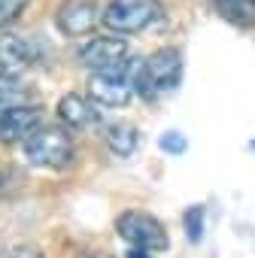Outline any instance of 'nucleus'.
<instances>
[{"label": "nucleus", "instance_id": "nucleus-1", "mask_svg": "<svg viewBox=\"0 0 255 258\" xmlns=\"http://www.w3.org/2000/svg\"><path fill=\"white\" fill-rule=\"evenodd\" d=\"M179 82H182V55L173 46L152 52L134 76V88L143 94V100H155L167 91H176Z\"/></svg>", "mask_w": 255, "mask_h": 258}, {"label": "nucleus", "instance_id": "nucleus-2", "mask_svg": "<svg viewBox=\"0 0 255 258\" xmlns=\"http://www.w3.org/2000/svg\"><path fill=\"white\" fill-rule=\"evenodd\" d=\"M161 13H164L161 0H109L100 13V22L112 34L131 37V34H140L149 25H155L161 19Z\"/></svg>", "mask_w": 255, "mask_h": 258}, {"label": "nucleus", "instance_id": "nucleus-3", "mask_svg": "<svg viewBox=\"0 0 255 258\" xmlns=\"http://www.w3.org/2000/svg\"><path fill=\"white\" fill-rule=\"evenodd\" d=\"M25 158L34 167L61 170L73 161V140L61 127H37L25 140Z\"/></svg>", "mask_w": 255, "mask_h": 258}, {"label": "nucleus", "instance_id": "nucleus-4", "mask_svg": "<svg viewBox=\"0 0 255 258\" xmlns=\"http://www.w3.org/2000/svg\"><path fill=\"white\" fill-rule=\"evenodd\" d=\"M115 231L118 237L128 243V246H137V249H149V252H164L170 246V237H167V228L149 216V213H140V210H128L115 219Z\"/></svg>", "mask_w": 255, "mask_h": 258}, {"label": "nucleus", "instance_id": "nucleus-5", "mask_svg": "<svg viewBox=\"0 0 255 258\" xmlns=\"http://www.w3.org/2000/svg\"><path fill=\"white\" fill-rule=\"evenodd\" d=\"M128 49L124 40L118 37H94L79 49V64L91 73H118L128 70Z\"/></svg>", "mask_w": 255, "mask_h": 258}, {"label": "nucleus", "instance_id": "nucleus-6", "mask_svg": "<svg viewBox=\"0 0 255 258\" xmlns=\"http://www.w3.org/2000/svg\"><path fill=\"white\" fill-rule=\"evenodd\" d=\"M134 91H137L134 79L124 76V70H118V73H91V79H88V94L100 106H109V109L128 106Z\"/></svg>", "mask_w": 255, "mask_h": 258}, {"label": "nucleus", "instance_id": "nucleus-7", "mask_svg": "<svg viewBox=\"0 0 255 258\" xmlns=\"http://www.w3.org/2000/svg\"><path fill=\"white\" fill-rule=\"evenodd\" d=\"M37 127H43V109L22 103V106H10L0 112V140L4 143H25Z\"/></svg>", "mask_w": 255, "mask_h": 258}, {"label": "nucleus", "instance_id": "nucleus-8", "mask_svg": "<svg viewBox=\"0 0 255 258\" xmlns=\"http://www.w3.org/2000/svg\"><path fill=\"white\" fill-rule=\"evenodd\" d=\"M100 22V10L91 0H64L55 13V25L64 37H82Z\"/></svg>", "mask_w": 255, "mask_h": 258}, {"label": "nucleus", "instance_id": "nucleus-9", "mask_svg": "<svg viewBox=\"0 0 255 258\" xmlns=\"http://www.w3.org/2000/svg\"><path fill=\"white\" fill-rule=\"evenodd\" d=\"M58 118L70 127V131H85L97 121V109L88 103V97H82L79 91H70L58 100Z\"/></svg>", "mask_w": 255, "mask_h": 258}, {"label": "nucleus", "instance_id": "nucleus-10", "mask_svg": "<svg viewBox=\"0 0 255 258\" xmlns=\"http://www.w3.org/2000/svg\"><path fill=\"white\" fill-rule=\"evenodd\" d=\"M34 55L28 49V43L16 34H4L0 37V73L7 76H22L31 67Z\"/></svg>", "mask_w": 255, "mask_h": 258}, {"label": "nucleus", "instance_id": "nucleus-11", "mask_svg": "<svg viewBox=\"0 0 255 258\" xmlns=\"http://www.w3.org/2000/svg\"><path fill=\"white\" fill-rule=\"evenodd\" d=\"M103 140H106V146H109V152L112 155H118V158H128L134 149H137V127L131 124V121H112L106 131H103Z\"/></svg>", "mask_w": 255, "mask_h": 258}, {"label": "nucleus", "instance_id": "nucleus-12", "mask_svg": "<svg viewBox=\"0 0 255 258\" xmlns=\"http://www.w3.org/2000/svg\"><path fill=\"white\" fill-rule=\"evenodd\" d=\"M216 13L237 25V28H252L255 25V0H213Z\"/></svg>", "mask_w": 255, "mask_h": 258}, {"label": "nucleus", "instance_id": "nucleus-13", "mask_svg": "<svg viewBox=\"0 0 255 258\" xmlns=\"http://www.w3.org/2000/svg\"><path fill=\"white\" fill-rule=\"evenodd\" d=\"M28 100H31V91H28V85L19 76L0 73V112L10 109V106H22Z\"/></svg>", "mask_w": 255, "mask_h": 258}, {"label": "nucleus", "instance_id": "nucleus-14", "mask_svg": "<svg viewBox=\"0 0 255 258\" xmlns=\"http://www.w3.org/2000/svg\"><path fill=\"white\" fill-rule=\"evenodd\" d=\"M204 207H188L185 213H182V228H185V237H188V243H201L204 240Z\"/></svg>", "mask_w": 255, "mask_h": 258}, {"label": "nucleus", "instance_id": "nucleus-15", "mask_svg": "<svg viewBox=\"0 0 255 258\" xmlns=\"http://www.w3.org/2000/svg\"><path fill=\"white\" fill-rule=\"evenodd\" d=\"M28 4H31V0H0V28L13 25V22L25 13Z\"/></svg>", "mask_w": 255, "mask_h": 258}, {"label": "nucleus", "instance_id": "nucleus-16", "mask_svg": "<svg viewBox=\"0 0 255 258\" xmlns=\"http://www.w3.org/2000/svg\"><path fill=\"white\" fill-rule=\"evenodd\" d=\"M158 146H161V152H167V155H182V152L188 149V140H185L179 131H167V134L158 137Z\"/></svg>", "mask_w": 255, "mask_h": 258}, {"label": "nucleus", "instance_id": "nucleus-17", "mask_svg": "<svg viewBox=\"0 0 255 258\" xmlns=\"http://www.w3.org/2000/svg\"><path fill=\"white\" fill-rule=\"evenodd\" d=\"M0 258H46V255H43V249H37L31 243H16L0 252Z\"/></svg>", "mask_w": 255, "mask_h": 258}, {"label": "nucleus", "instance_id": "nucleus-18", "mask_svg": "<svg viewBox=\"0 0 255 258\" xmlns=\"http://www.w3.org/2000/svg\"><path fill=\"white\" fill-rule=\"evenodd\" d=\"M124 258H152V252H149V249H137V246H131Z\"/></svg>", "mask_w": 255, "mask_h": 258}, {"label": "nucleus", "instance_id": "nucleus-19", "mask_svg": "<svg viewBox=\"0 0 255 258\" xmlns=\"http://www.w3.org/2000/svg\"><path fill=\"white\" fill-rule=\"evenodd\" d=\"M85 258H109V255H100V252H94V255H85Z\"/></svg>", "mask_w": 255, "mask_h": 258}, {"label": "nucleus", "instance_id": "nucleus-20", "mask_svg": "<svg viewBox=\"0 0 255 258\" xmlns=\"http://www.w3.org/2000/svg\"><path fill=\"white\" fill-rule=\"evenodd\" d=\"M252 152H255V140H252Z\"/></svg>", "mask_w": 255, "mask_h": 258}, {"label": "nucleus", "instance_id": "nucleus-21", "mask_svg": "<svg viewBox=\"0 0 255 258\" xmlns=\"http://www.w3.org/2000/svg\"><path fill=\"white\" fill-rule=\"evenodd\" d=\"M0 179H4V176H0Z\"/></svg>", "mask_w": 255, "mask_h": 258}]
</instances>
